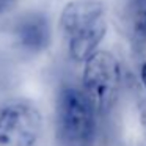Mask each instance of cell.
Masks as SVG:
<instances>
[{
	"instance_id": "1",
	"label": "cell",
	"mask_w": 146,
	"mask_h": 146,
	"mask_svg": "<svg viewBox=\"0 0 146 146\" xmlns=\"http://www.w3.org/2000/svg\"><path fill=\"white\" fill-rule=\"evenodd\" d=\"M60 29L68 52L76 61H85L98 50L107 35L105 7L101 0H71L60 14Z\"/></svg>"
},
{
	"instance_id": "2",
	"label": "cell",
	"mask_w": 146,
	"mask_h": 146,
	"mask_svg": "<svg viewBox=\"0 0 146 146\" xmlns=\"http://www.w3.org/2000/svg\"><path fill=\"white\" fill-rule=\"evenodd\" d=\"M96 110L83 90L66 86L57 101V137L63 146H90L96 133Z\"/></svg>"
},
{
	"instance_id": "3",
	"label": "cell",
	"mask_w": 146,
	"mask_h": 146,
	"mask_svg": "<svg viewBox=\"0 0 146 146\" xmlns=\"http://www.w3.org/2000/svg\"><path fill=\"white\" fill-rule=\"evenodd\" d=\"M83 66V93L96 111L107 113L116 104L121 90V64L111 52L96 50Z\"/></svg>"
},
{
	"instance_id": "4",
	"label": "cell",
	"mask_w": 146,
	"mask_h": 146,
	"mask_svg": "<svg viewBox=\"0 0 146 146\" xmlns=\"http://www.w3.org/2000/svg\"><path fill=\"white\" fill-rule=\"evenodd\" d=\"M42 132V115L27 101H13L0 108V145L35 146Z\"/></svg>"
},
{
	"instance_id": "5",
	"label": "cell",
	"mask_w": 146,
	"mask_h": 146,
	"mask_svg": "<svg viewBox=\"0 0 146 146\" xmlns=\"http://www.w3.org/2000/svg\"><path fill=\"white\" fill-rule=\"evenodd\" d=\"M14 36L21 47L29 54H41L52 39L50 22L42 13L24 14L14 25Z\"/></svg>"
},
{
	"instance_id": "6",
	"label": "cell",
	"mask_w": 146,
	"mask_h": 146,
	"mask_svg": "<svg viewBox=\"0 0 146 146\" xmlns=\"http://www.w3.org/2000/svg\"><path fill=\"white\" fill-rule=\"evenodd\" d=\"M129 24L137 38L146 42V0H132L129 8Z\"/></svg>"
},
{
	"instance_id": "7",
	"label": "cell",
	"mask_w": 146,
	"mask_h": 146,
	"mask_svg": "<svg viewBox=\"0 0 146 146\" xmlns=\"http://www.w3.org/2000/svg\"><path fill=\"white\" fill-rule=\"evenodd\" d=\"M16 2L17 0H0V13H5V11L11 10Z\"/></svg>"
},
{
	"instance_id": "8",
	"label": "cell",
	"mask_w": 146,
	"mask_h": 146,
	"mask_svg": "<svg viewBox=\"0 0 146 146\" xmlns=\"http://www.w3.org/2000/svg\"><path fill=\"white\" fill-rule=\"evenodd\" d=\"M140 76H141V82H143V85L146 86V63L143 64V68H141V72H140Z\"/></svg>"
}]
</instances>
